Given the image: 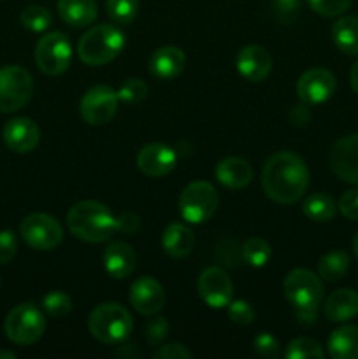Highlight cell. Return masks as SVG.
I'll list each match as a JSON object with an SVG mask.
<instances>
[{
    "label": "cell",
    "instance_id": "obj_1",
    "mask_svg": "<svg viewBox=\"0 0 358 359\" xmlns=\"http://www.w3.org/2000/svg\"><path fill=\"white\" fill-rule=\"evenodd\" d=\"M265 195L277 203H295L309 186V170L304 160L290 151H281L267 160L262 172Z\"/></svg>",
    "mask_w": 358,
    "mask_h": 359
},
{
    "label": "cell",
    "instance_id": "obj_2",
    "mask_svg": "<svg viewBox=\"0 0 358 359\" xmlns=\"http://www.w3.org/2000/svg\"><path fill=\"white\" fill-rule=\"evenodd\" d=\"M67 226L76 238L91 244L109 241L116 233V217L111 210L95 200L77 202L67 216Z\"/></svg>",
    "mask_w": 358,
    "mask_h": 359
},
{
    "label": "cell",
    "instance_id": "obj_3",
    "mask_svg": "<svg viewBox=\"0 0 358 359\" xmlns=\"http://www.w3.org/2000/svg\"><path fill=\"white\" fill-rule=\"evenodd\" d=\"M283 291L297 311L298 321L305 325L316 321V312L323 298L321 277L307 269H295L284 279Z\"/></svg>",
    "mask_w": 358,
    "mask_h": 359
},
{
    "label": "cell",
    "instance_id": "obj_4",
    "mask_svg": "<svg viewBox=\"0 0 358 359\" xmlns=\"http://www.w3.org/2000/svg\"><path fill=\"white\" fill-rule=\"evenodd\" d=\"M125 46V35L114 25H97L81 37L77 55L86 65L98 67L112 62Z\"/></svg>",
    "mask_w": 358,
    "mask_h": 359
},
{
    "label": "cell",
    "instance_id": "obj_5",
    "mask_svg": "<svg viewBox=\"0 0 358 359\" xmlns=\"http://www.w3.org/2000/svg\"><path fill=\"white\" fill-rule=\"evenodd\" d=\"M88 330L98 342L118 346L132 333L133 319L123 305L100 304L88 318Z\"/></svg>",
    "mask_w": 358,
    "mask_h": 359
},
{
    "label": "cell",
    "instance_id": "obj_6",
    "mask_svg": "<svg viewBox=\"0 0 358 359\" xmlns=\"http://www.w3.org/2000/svg\"><path fill=\"white\" fill-rule=\"evenodd\" d=\"M46 330V319L37 305L21 304L7 314L4 332L11 342L18 346H32L37 342Z\"/></svg>",
    "mask_w": 358,
    "mask_h": 359
},
{
    "label": "cell",
    "instance_id": "obj_7",
    "mask_svg": "<svg viewBox=\"0 0 358 359\" xmlns=\"http://www.w3.org/2000/svg\"><path fill=\"white\" fill-rule=\"evenodd\" d=\"M218 202H220V196L211 182H190L179 196V214L188 223H206L216 212Z\"/></svg>",
    "mask_w": 358,
    "mask_h": 359
},
{
    "label": "cell",
    "instance_id": "obj_8",
    "mask_svg": "<svg viewBox=\"0 0 358 359\" xmlns=\"http://www.w3.org/2000/svg\"><path fill=\"white\" fill-rule=\"evenodd\" d=\"M34 79L23 67L11 65L0 69V112H16L30 102Z\"/></svg>",
    "mask_w": 358,
    "mask_h": 359
},
{
    "label": "cell",
    "instance_id": "obj_9",
    "mask_svg": "<svg viewBox=\"0 0 358 359\" xmlns=\"http://www.w3.org/2000/svg\"><path fill=\"white\" fill-rule=\"evenodd\" d=\"M72 58V46L62 32H49L35 46V63L48 76L65 72Z\"/></svg>",
    "mask_w": 358,
    "mask_h": 359
},
{
    "label": "cell",
    "instance_id": "obj_10",
    "mask_svg": "<svg viewBox=\"0 0 358 359\" xmlns=\"http://www.w3.org/2000/svg\"><path fill=\"white\" fill-rule=\"evenodd\" d=\"M20 233L23 241L37 251H51L63 241V228L58 219L49 214L35 212L21 221Z\"/></svg>",
    "mask_w": 358,
    "mask_h": 359
},
{
    "label": "cell",
    "instance_id": "obj_11",
    "mask_svg": "<svg viewBox=\"0 0 358 359\" xmlns=\"http://www.w3.org/2000/svg\"><path fill=\"white\" fill-rule=\"evenodd\" d=\"M119 97L118 91L112 90L107 84H98V86L90 88L83 95L79 104L81 118L88 125L100 126L111 121L118 111Z\"/></svg>",
    "mask_w": 358,
    "mask_h": 359
},
{
    "label": "cell",
    "instance_id": "obj_12",
    "mask_svg": "<svg viewBox=\"0 0 358 359\" xmlns=\"http://www.w3.org/2000/svg\"><path fill=\"white\" fill-rule=\"evenodd\" d=\"M336 76L330 70L316 67L309 69L298 77L297 81V93L304 104L316 105L330 100L336 93Z\"/></svg>",
    "mask_w": 358,
    "mask_h": 359
},
{
    "label": "cell",
    "instance_id": "obj_13",
    "mask_svg": "<svg viewBox=\"0 0 358 359\" xmlns=\"http://www.w3.org/2000/svg\"><path fill=\"white\" fill-rule=\"evenodd\" d=\"M199 293L209 307L223 309L234 298V284L225 270L209 266L199 277Z\"/></svg>",
    "mask_w": 358,
    "mask_h": 359
},
{
    "label": "cell",
    "instance_id": "obj_14",
    "mask_svg": "<svg viewBox=\"0 0 358 359\" xmlns=\"http://www.w3.org/2000/svg\"><path fill=\"white\" fill-rule=\"evenodd\" d=\"M330 168L340 181L358 186V133L343 137L333 144Z\"/></svg>",
    "mask_w": 358,
    "mask_h": 359
},
{
    "label": "cell",
    "instance_id": "obj_15",
    "mask_svg": "<svg viewBox=\"0 0 358 359\" xmlns=\"http://www.w3.org/2000/svg\"><path fill=\"white\" fill-rule=\"evenodd\" d=\"M178 165V154L165 144H147L137 154V167L147 177H164Z\"/></svg>",
    "mask_w": 358,
    "mask_h": 359
},
{
    "label": "cell",
    "instance_id": "obj_16",
    "mask_svg": "<svg viewBox=\"0 0 358 359\" xmlns=\"http://www.w3.org/2000/svg\"><path fill=\"white\" fill-rule=\"evenodd\" d=\"M130 304L142 316L158 314L165 305L164 287L153 277H139L130 287Z\"/></svg>",
    "mask_w": 358,
    "mask_h": 359
},
{
    "label": "cell",
    "instance_id": "obj_17",
    "mask_svg": "<svg viewBox=\"0 0 358 359\" xmlns=\"http://www.w3.org/2000/svg\"><path fill=\"white\" fill-rule=\"evenodd\" d=\"M41 140V130L30 118H16L4 126V142L14 153H30Z\"/></svg>",
    "mask_w": 358,
    "mask_h": 359
},
{
    "label": "cell",
    "instance_id": "obj_18",
    "mask_svg": "<svg viewBox=\"0 0 358 359\" xmlns=\"http://www.w3.org/2000/svg\"><path fill=\"white\" fill-rule=\"evenodd\" d=\"M235 65H237L239 74L242 77H246L248 81H260L267 79V76L270 74L272 69V58H270L269 51L262 46H246L239 51L237 60H235Z\"/></svg>",
    "mask_w": 358,
    "mask_h": 359
},
{
    "label": "cell",
    "instance_id": "obj_19",
    "mask_svg": "<svg viewBox=\"0 0 358 359\" xmlns=\"http://www.w3.org/2000/svg\"><path fill=\"white\" fill-rule=\"evenodd\" d=\"M137 255L126 242H111L104 251V266L114 279H126L135 270Z\"/></svg>",
    "mask_w": 358,
    "mask_h": 359
},
{
    "label": "cell",
    "instance_id": "obj_20",
    "mask_svg": "<svg viewBox=\"0 0 358 359\" xmlns=\"http://www.w3.org/2000/svg\"><path fill=\"white\" fill-rule=\"evenodd\" d=\"M185 53L175 46H164V48L157 49L150 60V72L153 74L157 79H174L185 69Z\"/></svg>",
    "mask_w": 358,
    "mask_h": 359
},
{
    "label": "cell",
    "instance_id": "obj_21",
    "mask_svg": "<svg viewBox=\"0 0 358 359\" xmlns=\"http://www.w3.org/2000/svg\"><path fill=\"white\" fill-rule=\"evenodd\" d=\"M216 179L228 189H242L251 182L253 168L242 158H225L216 167Z\"/></svg>",
    "mask_w": 358,
    "mask_h": 359
},
{
    "label": "cell",
    "instance_id": "obj_22",
    "mask_svg": "<svg viewBox=\"0 0 358 359\" xmlns=\"http://www.w3.org/2000/svg\"><path fill=\"white\" fill-rule=\"evenodd\" d=\"M325 316L332 323H346L358 316V293L354 290H337L326 298Z\"/></svg>",
    "mask_w": 358,
    "mask_h": 359
},
{
    "label": "cell",
    "instance_id": "obj_23",
    "mask_svg": "<svg viewBox=\"0 0 358 359\" xmlns=\"http://www.w3.org/2000/svg\"><path fill=\"white\" fill-rule=\"evenodd\" d=\"M195 245L193 231L183 223H171L161 235V248L171 258L181 259L192 252Z\"/></svg>",
    "mask_w": 358,
    "mask_h": 359
},
{
    "label": "cell",
    "instance_id": "obj_24",
    "mask_svg": "<svg viewBox=\"0 0 358 359\" xmlns=\"http://www.w3.org/2000/svg\"><path fill=\"white\" fill-rule=\"evenodd\" d=\"M58 14L70 27H90L97 18L95 0H58Z\"/></svg>",
    "mask_w": 358,
    "mask_h": 359
},
{
    "label": "cell",
    "instance_id": "obj_25",
    "mask_svg": "<svg viewBox=\"0 0 358 359\" xmlns=\"http://www.w3.org/2000/svg\"><path fill=\"white\" fill-rule=\"evenodd\" d=\"M329 354L333 359H358V326H340L330 335Z\"/></svg>",
    "mask_w": 358,
    "mask_h": 359
},
{
    "label": "cell",
    "instance_id": "obj_26",
    "mask_svg": "<svg viewBox=\"0 0 358 359\" xmlns=\"http://www.w3.org/2000/svg\"><path fill=\"white\" fill-rule=\"evenodd\" d=\"M332 41L343 53L351 56L358 55V18L343 16L333 23Z\"/></svg>",
    "mask_w": 358,
    "mask_h": 359
},
{
    "label": "cell",
    "instance_id": "obj_27",
    "mask_svg": "<svg viewBox=\"0 0 358 359\" xmlns=\"http://www.w3.org/2000/svg\"><path fill=\"white\" fill-rule=\"evenodd\" d=\"M347 270H350V256L344 251L329 252L318 263V276L326 283L340 280Z\"/></svg>",
    "mask_w": 358,
    "mask_h": 359
},
{
    "label": "cell",
    "instance_id": "obj_28",
    "mask_svg": "<svg viewBox=\"0 0 358 359\" xmlns=\"http://www.w3.org/2000/svg\"><path fill=\"white\" fill-rule=\"evenodd\" d=\"M337 212V203L325 193H314L304 202V214L316 223H326L333 219Z\"/></svg>",
    "mask_w": 358,
    "mask_h": 359
},
{
    "label": "cell",
    "instance_id": "obj_29",
    "mask_svg": "<svg viewBox=\"0 0 358 359\" xmlns=\"http://www.w3.org/2000/svg\"><path fill=\"white\" fill-rule=\"evenodd\" d=\"M284 356L288 359H323L325 351L316 340L309 339V337H300L288 344Z\"/></svg>",
    "mask_w": 358,
    "mask_h": 359
},
{
    "label": "cell",
    "instance_id": "obj_30",
    "mask_svg": "<svg viewBox=\"0 0 358 359\" xmlns=\"http://www.w3.org/2000/svg\"><path fill=\"white\" fill-rule=\"evenodd\" d=\"M242 258L248 265L256 266H265L267 263L272 258V249H270L269 242L263 241V238H249L244 245H242Z\"/></svg>",
    "mask_w": 358,
    "mask_h": 359
},
{
    "label": "cell",
    "instance_id": "obj_31",
    "mask_svg": "<svg viewBox=\"0 0 358 359\" xmlns=\"http://www.w3.org/2000/svg\"><path fill=\"white\" fill-rule=\"evenodd\" d=\"M20 20L23 23L25 28H28L30 32H44L51 27L53 16L46 7L42 6H28L21 11Z\"/></svg>",
    "mask_w": 358,
    "mask_h": 359
},
{
    "label": "cell",
    "instance_id": "obj_32",
    "mask_svg": "<svg viewBox=\"0 0 358 359\" xmlns=\"http://www.w3.org/2000/svg\"><path fill=\"white\" fill-rule=\"evenodd\" d=\"M105 9L114 23L130 25L139 13V2L137 0H107Z\"/></svg>",
    "mask_w": 358,
    "mask_h": 359
},
{
    "label": "cell",
    "instance_id": "obj_33",
    "mask_svg": "<svg viewBox=\"0 0 358 359\" xmlns=\"http://www.w3.org/2000/svg\"><path fill=\"white\" fill-rule=\"evenodd\" d=\"M42 307L48 312V316L55 319H62L67 318L72 311V300H70L69 294L62 293V291H51L42 300Z\"/></svg>",
    "mask_w": 358,
    "mask_h": 359
},
{
    "label": "cell",
    "instance_id": "obj_34",
    "mask_svg": "<svg viewBox=\"0 0 358 359\" xmlns=\"http://www.w3.org/2000/svg\"><path fill=\"white\" fill-rule=\"evenodd\" d=\"M147 95V86L142 79H135V77H130L125 83L121 84V88L118 90L119 102H125V104H137V102H142Z\"/></svg>",
    "mask_w": 358,
    "mask_h": 359
},
{
    "label": "cell",
    "instance_id": "obj_35",
    "mask_svg": "<svg viewBox=\"0 0 358 359\" xmlns=\"http://www.w3.org/2000/svg\"><path fill=\"white\" fill-rule=\"evenodd\" d=\"M307 2L311 9L318 13L319 16L333 18L346 13L353 0H307Z\"/></svg>",
    "mask_w": 358,
    "mask_h": 359
},
{
    "label": "cell",
    "instance_id": "obj_36",
    "mask_svg": "<svg viewBox=\"0 0 358 359\" xmlns=\"http://www.w3.org/2000/svg\"><path fill=\"white\" fill-rule=\"evenodd\" d=\"M144 335H146V340L150 346H161V342H164L168 335L167 319L160 318V316H154V318H151L150 321H147Z\"/></svg>",
    "mask_w": 358,
    "mask_h": 359
},
{
    "label": "cell",
    "instance_id": "obj_37",
    "mask_svg": "<svg viewBox=\"0 0 358 359\" xmlns=\"http://www.w3.org/2000/svg\"><path fill=\"white\" fill-rule=\"evenodd\" d=\"M228 318L235 323V325H251L255 321V309L244 300H232L228 304Z\"/></svg>",
    "mask_w": 358,
    "mask_h": 359
},
{
    "label": "cell",
    "instance_id": "obj_38",
    "mask_svg": "<svg viewBox=\"0 0 358 359\" xmlns=\"http://www.w3.org/2000/svg\"><path fill=\"white\" fill-rule=\"evenodd\" d=\"M337 207H339L340 214H343L346 219L358 221V188L344 191L343 196L339 198Z\"/></svg>",
    "mask_w": 358,
    "mask_h": 359
},
{
    "label": "cell",
    "instance_id": "obj_39",
    "mask_svg": "<svg viewBox=\"0 0 358 359\" xmlns=\"http://www.w3.org/2000/svg\"><path fill=\"white\" fill-rule=\"evenodd\" d=\"M255 351L262 358H277L279 356V342L270 333H260L255 339Z\"/></svg>",
    "mask_w": 358,
    "mask_h": 359
},
{
    "label": "cell",
    "instance_id": "obj_40",
    "mask_svg": "<svg viewBox=\"0 0 358 359\" xmlns=\"http://www.w3.org/2000/svg\"><path fill=\"white\" fill-rule=\"evenodd\" d=\"M18 251V238L13 230L0 231V263H9Z\"/></svg>",
    "mask_w": 358,
    "mask_h": 359
},
{
    "label": "cell",
    "instance_id": "obj_41",
    "mask_svg": "<svg viewBox=\"0 0 358 359\" xmlns=\"http://www.w3.org/2000/svg\"><path fill=\"white\" fill-rule=\"evenodd\" d=\"M154 359H190L192 353L181 344H168V346H160L153 353Z\"/></svg>",
    "mask_w": 358,
    "mask_h": 359
},
{
    "label": "cell",
    "instance_id": "obj_42",
    "mask_svg": "<svg viewBox=\"0 0 358 359\" xmlns=\"http://www.w3.org/2000/svg\"><path fill=\"white\" fill-rule=\"evenodd\" d=\"M140 226V219L137 214L132 212H123L116 217V230L119 233H125V235H133Z\"/></svg>",
    "mask_w": 358,
    "mask_h": 359
},
{
    "label": "cell",
    "instance_id": "obj_43",
    "mask_svg": "<svg viewBox=\"0 0 358 359\" xmlns=\"http://www.w3.org/2000/svg\"><path fill=\"white\" fill-rule=\"evenodd\" d=\"M309 121H311V111H309L307 104H304V102H302L300 105H297V107L291 109V112H290L291 125L302 128V126L307 125Z\"/></svg>",
    "mask_w": 358,
    "mask_h": 359
},
{
    "label": "cell",
    "instance_id": "obj_44",
    "mask_svg": "<svg viewBox=\"0 0 358 359\" xmlns=\"http://www.w3.org/2000/svg\"><path fill=\"white\" fill-rule=\"evenodd\" d=\"M272 7L279 16H291L300 7V0H272Z\"/></svg>",
    "mask_w": 358,
    "mask_h": 359
},
{
    "label": "cell",
    "instance_id": "obj_45",
    "mask_svg": "<svg viewBox=\"0 0 358 359\" xmlns=\"http://www.w3.org/2000/svg\"><path fill=\"white\" fill-rule=\"evenodd\" d=\"M350 83H351V88H353V90H354V93L358 95V62L354 63L353 69H351Z\"/></svg>",
    "mask_w": 358,
    "mask_h": 359
},
{
    "label": "cell",
    "instance_id": "obj_46",
    "mask_svg": "<svg viewBox=\"0 0 358 359\" xmlns=\"http://www.w3.org/2000/svg\"><path fill=\"white\" fill-rule=\"evenodd\" d=\"M14 353H11V351H4L0 349V359H14Z\"/></svg>",
    "mask_w": 358,
    "mask_h": 359
},
{
    "label": "cell",
    "instance_id": "obj_47",
    "mask_svg": "<svg viewBox=\"0 0 358 359\" xmlns=\"http://www.w3.org/2000/svg\"><path fill=\"white\" fill-rule=\"evenodd\" d=\"M353 252H354V256L358 258V233L354 235V238H353Z\"/></svg>",
    "mask_w": 358,
    "mask_h": 359
},
{
    "label": "cell",
    "instance_id": "obj_48",
    "mask_svg": "<svg viewBox=\"0 0 358 359\" xmlns=\"http://www.w3.org/2000/svg\"><path fill=\"white\" fill-rule=\"evenodd\" d=\"M0 286H2V277H0Z\"/></svg>",
    "mask_w": 358,
    "mask_h": 359
}]
</instances>
